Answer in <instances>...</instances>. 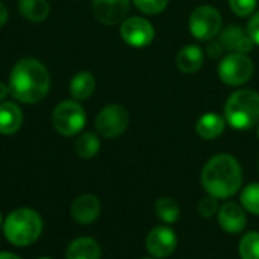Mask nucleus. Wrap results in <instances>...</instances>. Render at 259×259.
Wrapping results in <instances>:
<instances>
[{"label":"nucleus","instance_id":"a878e982","mask_svg":"<svg viewBox=\"0 0 259 259\" xmlns=\"http://www.w3.org/2000/svg\"><path fill=\"white\" fill-rule=\"evenodd\" d=\"M229 5L238 17H247L255 12L258 0H229Z\"/></svg>","mask_w":259,"mask_h":259},{"label":"nucleus","instance_id":"0eeeda50","mask_svg":"<svg viewBox=\"0 0 259 259\" xmlns=\"http://www.w3.org/2000/svg\"><path fill=\"white\" fill-rule=\"evenodd\" d=\"M253 62L244 53H231L219 64V76L229 87L246 83L253 74Z\"/></svg>","mask_w":259,"mask_h":259},{"label":"nucleus","instance_id":"393cba45","mask_svg":"<svg viewBox=\"0 0 259 259\" xmlns=\"http://www.w3.org/2000/svg\"><path fill=\"white\" fill-rule=\"evenodd\" d=\"M134 3L141 12L149 15H156L165 9L168 0H134Z\"/></svg>","mask_w":259,"mask_h":259},{"label":"nucleus","instance_id":"9d476101","mask_svg":"<svg viewBox=\"0 0 259 259\" xmlns=\"http://www.w3.org/2000/svg\"><path fill=\"white\" fill-rule=\"evenodd\" d=\"M178 246V238L173 229L167 226L153 228L146 238V249L155 259L168 258Z\"/></svg>","mask_w":259,"mask_h":259},{"label":"nucleus","instance_id":"6ab92c4d","mask_svg":"<svg viewBox=\"0 0 259 259\" xmlns=\"http://www.w3.org/2000/svg\"><path fill=\"white\" fill-rule=\"evenodd\" d=\"M96 90V79L88 71L77 73L70 82V93L76 100L88 99Z\"/></svg>","mask_w":259,"mask_h":259},{"label":"nucleus","instance_id":"423d86ee","mask_svg":"<svg viewBox=\"0 0 259 259\" xmlns=\"http://www.w3.org/2000/svg\"><path fill=\"white\" fill-rule=\"evenodd\" d=\"M85 111L73 100H65L59 103L53 111V126L58 134L64 137H73L82 131L85 126Z\"/></svg>","mask_w":259,"mask_h":259},{"label":"nucleus","instance_id":"2f4dec72","mask_svg":"<svg viewBox=\"0 0 259 259\" xmlns=\"http://www.w3.org/2000/svg\"><path fill=\"white\" fill-rule=\"evenodd\" d=\"M0 259H21L20 256L9 253V252H0Z\"/></svg>","mask_w":259,"mask_h":259},{"label":"nucleus","instance_id":"b1692460","mask_svg":"<svg viewBox=\"0 0 259 259\" xmlns=\"http://www.w3.org/2000/svg\"><path fill=\"white\" fill-rule=\"evenodd\" d=\"M241 205L247 212L259 215V184H250L243 190Z\"/></svg>","mask_w":259,"mask_h":259},{"label":"nucleus","instance_id":"7ed1b4c3","mask_svg":"<svg viewBox=\"0 0 259 259\" xmlns=\"http://www.w3.org/2000/svg\"><path fill=\"white\" fill-rule=\"evenodd\" d=\"M3 232L11 244L30 246L42 232V220L36 211L30 208H20L6 217L3 223Z\"/></svg>","mask_w":259,"mask_h":259},{"label":"nucleus","instance_id":"6e6552de","mask_svg":"<svg viewBox=\"0 0 259 259\" xmlns=\"http://www.w3.org/2000/svg\"><path fill=\"white\" fill-rule=\"evenodd\" d=\"M127 124L129 114L121 105L105 106L96 118V129L105 138L120 137L127 129Z\"/></svg>","mask_w":259,"mask_h":259},{"label":"nucleus","instance_id":"cd10ccee","mask_svg":"<svg viewBox=\"0 0 259 259\" xmlns=\"http://www.w3.org/2000/svg\"><path fill=\"white\" fill-rule=\"evenodd\" d=\"M247 32H249V35L252 36L253 42L259 46V11H256V12L253 14V17L250 18Z\"/></svg>","mask_w":259,"mask_h":259},{"label":"nucleus","instance_id":"1a4fd4ad","mask_svg":"<svg viewBox=\"0 0 259 259\" xmlns=\"http://www.w3.org/2000/svg\"><path fill=\"white\" fill-rule=\"evenodd\" d=\"M120 35L132 47H146L153 41L155 29L153 26L141 18V17H131L121 23Z\"/></svg>","mask_w":259,"mask_h":259},{"label":"nucleus","instance_id":"4468645a","mask_svg":"<svg viewBox=\"0 0 259 259\" xmlns=\"http://www.w3.org/2000/svg\"><path fill=\"white\" fill-rule=\"evenodd\" d=\"M220 42L223 44L225 50H229L232 53H244V55L249 53L255 46L249 32L237 24H231L225 27Z\"/></svg>","mask_w":259,"mask_h":259},{"label":"nucleus","instance_id":"412c9836","mask_svg":"<svg viewBox=\"0 0 259 259\" xmlns=\"http://www.w3.org/2000/svg\"><path fill=\"white\" fill-rule=\"evenodd\" d=\"M155 212H156L159 220H162L164 223H168V225L178 222V219L181 215L179 205L173 199H170V197L158 199V202L155 205Z\"/></svg>","mask_w":259,"mask_h":259},{"label":"nucleus","instance_id":"f704fd0d","mask_svg":"<svg viewBox=\"0 0 259 259\" xmlns=\"http://www.w3.org/2000/svg\"><path fill=\"white\" fill-rule=\"evenodd\" d=\"M258 170H259V161H258Z\"/></svg>","mask_w":259,"mask_h":259},{"label":"nucleus","instance_id":"2eb2a0df","mask_svg":"<svg viewBox=\"0 0 259 259\" xmlns=\"http://www.w3.org/2000/svg\"><path fill=\"white\" fill-rule=\"evenodd\" d=\"M203 52L199 46H185L179 50L178 56H176V65L178 68L185 73V74H193L196 71L200 70V67L203 65Z\"/></svg>","mask_w":259,"mask_h":259},{"label":"nucleus","instance_id":"dca6fc26","mask_svg":"<svg viewBox=\"0 0 259 259\" xmlns=\"http://www.w3.org/2000/svg\"><path fill=\"white\" fill-rule=\"evenodd\" d=\"M225 118L215 112L203 114L196 123V132L203 140H215L225 132Z\"/></svg>","mask_w":259,"mask_h":259},{"label":"nucleus","instance_id":"aec40b11","mask_svg":"<svg viewBox=\"0 0 259 259\" xmlns=\"http://www.w3.org/2000/svg\"><path fill=\"white\" fill-rule=\"evenodd\" d=\"M18 11L29 21H42L47 18L50 6L47 0H20Z\"/></svg>","mask_w":259,"mask_h":259},{"label":"nucleus","instance_id":"a211bd4d","mask_svg":"<svg viewBox=\"0 0 259 259\" xmlns=\"http://www.w3.org/2000/svg\"><path fill=\"white\" fill-rule=\"evenodd\" d=\"M65 259H100V247L93 238H77L68 246Z\"/></svg>","mask_w":259,"mask_h":259},{"label":"nucleus","instance_id":"ddd939ff","mask_svg":"<svg viewBox=\"0 0 259 259\" xmlns=\"http://www.w3.org/2000/svg\"><path fill=\"white\" fill-rule=\"evenodd\" d=\"M100 211H102L100 200L93 194L79 196L73 202L71 209H70L73 220L79 225H91L93 222L99 219Z\"/></svg>","mask_w":259,"mask_h":259},{"label":"nucleus","instance_id":"4be33fe9","mask_svg":"<svg viewBox=\"0 0 259 259\" xmlns=\"http://www.w3.org/2000/svg\"><path fill=\"white\" fill-rule=\"evenodd\" d=\"M99 149H100L99 137L93 132H85L76 140V152L83 159H90L96 156Z\"/></svg>","mask_w":259,"mask_h":259},{"label":"nucleus","instance_id":"f03ea898","mask_svg":"<svg viewBox=\"0 0 259 259\" xmlns=\"http://www.w3.org/2000/svg\"><path fill=\"white\" fill-rule=\"evenodd\" d=\"M202 185L217 199L232 197L243 185V170L237 158L228 153L212 156L202 170Z\"/></svg>","mask_w":259,"mask_h":259},{"label":"nucleus","instance_id":"e433bc0d","mask_svg":"<svg viewBox=\"0 0 259 259\" xmlns=\"http://www.w3.org/2000/svg\"><path fill=\"white\" fill-rule=\"evenodd\" d=\"M258 138H259V129H258Z\"/></svg>","mask_w":259,"mask_h":259},{"label":"nucleus","instance_id":"9b49d317","mask_svg":"<svg viewBox=\"0 0 259 259\" xmlns=\"http://www.w3.org/2000/svg\"><path fill=\"white\" fill-rule=\"evenodd\" d=\"M131 0H93L94 17L106 26L121 23L129 12Z\"/></svg>","mask_w":259,"mask_h":259},{"label":"nucleus","instance_id":"5701e85b","mask_svg":"<svg viewBox=\"0 0 259 259\" xmlns=\"http://www.w3.org/2000/svg\"><path fill=\"white\" fill-rule=\"evenodd\" d=\"M241 259H259V232H247L238 246Z\"/></svg>","mask_w":259,"mask_h":259},{"label":"nucleus","instance_id":"f3484780","mask_svg":"<svg viewBox=\"0 0 259 259\" xmlns=\"http://www.w3.org/2000/svg\"><path fill=\"white\" fill-rule=\"evenodd\" d=\"M23 123L21 109L11 102H5L0 105V134L12 135L15 134Z\"/></svg>","mask_w":259,"mask_h":259},{"label":"nucleus","instance_id":"c85d7f7f","mask_svg":"<svg viewBox=\"0 0 259 259\" xmlns=\"http://www.w3.org/2000/svg\"><path fill=\"white\" fill-rule=\"evenodd\" d=\"M223 50H225V47H223V44L220 41H212L211 39V44L208 46V55L211 58H214V59L220 58L222 53H223Z\"/></svg>","mask_w":259,"mask_h":259},{"label":"nucleus","instance_id":"f257e3e1","mask_svg":"<svg viewBox=\"0 0 259 259\" xmlns=\"http://www.w3.org/2000/svg\"><path fill=\"white\" fill-rule=\"evenodd\" d=\"M9 93L23 103H36L50 88V74L36 59L18 61L9 76Z\"/></svg>","mask_w":259,"mask_h":259},{"label":"nucleus","instance_id":"7c9ffc66","mask_svg":"<svg viewBox=\"0 0 259 259\" xmlns=\"http://www.w3.org/2000/svg\"><path fill=\"white\" fill-rule=\"evenodd\" d=\"M8 93H9V87H6L5 83L0 82V102L5 100V97L8 96Z\"/></svg>","mask_w":259,"mask_h":259},{"label":"nucleus","instance_id":"c9c22d12","mask_svg":"<svg viewBox=\"0 0 259 259\" xmlns=\"http://www.w3.org/2000/svg\"><path fill=\"white\" fill-rule=\"evenodd\" d=\"M143 259H152V258H143Z\"/></svg>","mask_w":259,"mask_h":259},{"label":"nucleus","instance_id":"c756f323","mask_svg":"<svg viewBox=\"0 0 259 259\" xmlns=\"http://www.w3.org/2000/svg\"><path fill=\"white\" fill-rule=\"evenodd\" d=\"M6 20H8V9H6V6L0 2V27L6 23Z\"/></svg>","mask_w":259,"mask_h":259},{"label":"nucleus","instance_id":"39448f33","mask_svg":"<svg viewBox=\"0 0 259 259\" xmlns=\"http://www.w3.org/2000/svg\"><path fill=\"white\" fill-rule=\"evenodd\" d=\"M223 26L220 12L212 6H199L190 15V30L194 38L200 41L214 39Z\"/></svg>","mask_w":259,"mask_h":259},{"label":"nucleus","instance_id":"473e14b6","mask_svg":"<svg viewBox=\"0 0 259 259\" xmlns=\"http://www.w3.org/2000/svg\"><path fill=\"white\" fill-rule=\"evenodd\" d=\"M0 226H2V214H0Z\"/></svg>","mask_w":259,"mask_h":259},{"label":"nucleus","instance_id":"f8f14e48","mask_svg":"<svg viewBox=\"0 0 259 259\" xmlns=\"http://www.w3.org/2000/svg\"><path fill=\"white\" fill-rule=\"evenodd\" d=\"M217 214H219V225L222 226V229H225L229 234H240L247 225L246 209L235 202L223 203V206H220Z\"/></svg>","mask_w":259,"mask_h":259},{"label":"nucleus","instance_id":"bb28decb","mask_svg":"<svg viewBox=\"0 0 259 259\" xmlns=\"http://www.w3.org/2000/svg\"><path fill=\"white\" fill-rule=\"evenodd\" d=\"M219 209H220V206H219V199L214 197V196H211V194H208L206 197H203V199L199 202V214H200L202 217H205V219L212 217L214 214L219 212Z\"/></svg>","mask_w":259,"mask_h":259},{"label":"nucleus","instance_id":"72a5a7b5","mask_svg":"<svg viewBox=\"0 0 259 259\" xmlns=\"http://www.w3.org/2000/svg\"><path fill=\"white\" fill-rule=\"evenodd\" d=\"M39 259H52V258H39Z\"/></svg>","mask_w":259,"mask_h":259},{"label":"nucleus","instance_id":"20e7f679","mask_svg":"<svg viewBox=\"0 0 259 259\" xmlns=\"http://www.w3.org/2000/svg\"><path fill=\"white\" fill-rule=\"evenodd\" d=\"M225 120L235 129L244 131L259 121V94L253 90H238L225 105Z\"/></svg>","mask_w":259,"mask_h":259}]
</instances>
